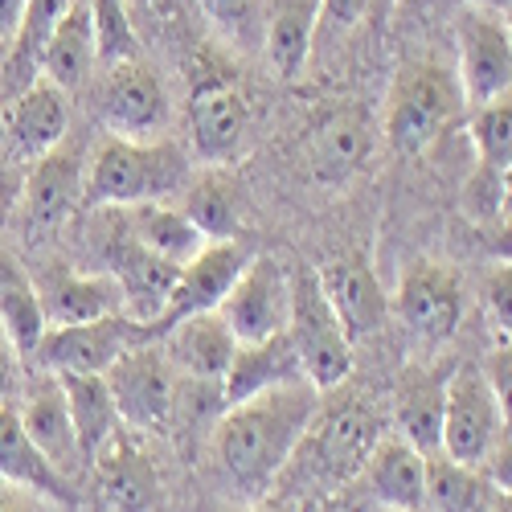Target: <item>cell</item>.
<instances>
[{
  "label": "cell",
  "instance_id": "obj_1",
  "mask_svg": "<svg viewBox=\"0 0 512 512\" xmlns=\"http://www.w3.org/2000/svg\"><path fill=\"white\" fill-rule=\"evenodd\" d=\"M320 390L308 377L230 402L209 431V476L234 504H259L271 496L287 463L300 451L308 426L320 414Z\"/></svg>",
  "mask_w": 512,
  "mask_h": 512
},
{
  "label": "cell",
  "instance_id": "obj_2",
  "mask_svg": "<svg viewBox=\"0 0 512 512\" xmlns=\"http://www.w3.org/2000/svg\"><path fill=\"white\" fill-rule=\"evenodd\" d=\"M193 177L189 156L173 140H103L87 160V193L95 209H132L148 201H173Z\"/></svg>",
  "mask_w": 512,
  "mask_h": 512
},
{
  "label": "cell",
  "instance_id": "obj_3",
  "mask_svg": "<svg viewBox=\"0 0 512 512\" xmlns=\"http://www.w3.org/2000/svg\"><path fill=\"white\" fill-rule=\"evenodd\" d=\"M463 115H467V95L451 66L435 58H406L398 66L386 107V140L398 156L426 152Z\"/></svg>",
  "mask_w": 512,
  "mask_h": 512
},
{
  "label": "cell",
  "instance_id": "obj_4",
  "mask_svg": "<svg viewBox=\"0 0 512 512\" xmlns=\"http://www.w3.org/2000/svg\"><path fill=\"white\" fill-rule=\"evenodd\" d=\"M287 336L304 377L320 394L340 390L353 373V336L336 320L316 271H291V324Z\"/></svg>",
  "mask_w": 512,
  "mask_h": 512
},
{
  "label": "cell",
  "instance_id": "obj_5",
  "mask_svg": "<svg viewBox=\"0 0 512 512\" xmlns=\"http://www.w3.org/2000/svg\"><path fill=\"white\" fill-rule=\"evenodd\" d=\"M103 377L111 386V398L119 406L123 426L144 431V435H160L173 426L177 369L168 361L160 340H140V345H132Z\"/></svg>",
  "mask_w": 512,
  "mask_h": 512
},
{
  "label": "cell",
  "instance_id": "obj_6",
  "mask_svg": "<svg viewBox=\"0 0 512 512\" xmlns=\"http://www.w3.org/2000/svg\"><path fill=\"white\" fill-rule=\"evenodd\" d=\"M87 193V160H82L78 144H58L54 152H46L41 160H33L29 177L21 181V197H17V222L25 230L29 242L54 238Z\"/></svg>",
  "mask_w": 512,
  "mask_h": 512
},
{
  "label": "cell",
  "instance_id": "obj_7",
  "mask_svg": "<svg viewBox=\"0 0 512 512\" xmlns=\"http://www.w3.org/2000/svg\"><path fill=\"white\" fill-rule=\"evenodd\" d=\"M508 435L496 394L484 381L480 365H459L447 377V406H443V455L484 467L488 455Z\"/></svg>",
  "mask_w": 512,
  "mask_h": 512
},
{
  "label": "cell",
  "instance_id": "obj_8",
  "mask_svg": "<svg viewBox=\"0 0 512 512\" xmlns=\"http://www.w3.org/2000/svg\"><path fill=\"white\" fill-rule=\"evenodd\" d=\"M95 107H99L103 127L119 140H160L168 127V115H173L160 74L144 58L103 66Z\"/></svg>",
  "mask_w": 512,
  "mask_h": 512
},
{
  "label": "cell",
  "instance_id": "obj_9",
  "mask_svg": "<svg viewBox=\"0 0 512 512\" xmlns=\"http://www.w3.org/2000/svg\"><path fill=\"white\" fill-rule=\"evenodd\" d=\"M218 316L230 324V332L238 336V345H259L279 332H287L291 324V271L259 254L242 267V275L234 279V287L226 291V300L218 304Z\"/></svg>",
  "mask_w": 512,
  "mask_h": 512
},
{
  "label": "cell",
  "instance_id": "obj_10",
  "mask_svg": "<svg viewBox=\"0 0 512 512\" xmlns=\"http://www.w3.org/2000/svg\"><path fill=\"white\" fill-rule=\"evenodd\" d=\"M455 62L467 107L512 95V33L508 21L480 9H459L455 17Z\"/></svg>",
  "mask_w": 512,
  "mask_h": 512
},
{
  "label": "cell",
  "instance_id": "obj_11",
  "mask_svg": "<svg viewBox=\"0 0 512 512\" xmlns=\"http://www.w3.org/2000/svg\"><path fill=\"white\" fill-rule=\"evenodd\" d=\"M144 340V324H136L132 316H107V320H91V324H62L50 328L41 349L33 357L37 369H46L54 377L66 373H107L127 349Z\"/></svg>",
  "mask_w": 512,
  "mask_h": 512
},
{
  "label": "cell",
  "instance_id": "obj_12",
  "mask_svg": "<svg viewBox=\"0 0 512 512\" xmlns=\"http://www.w3.org/2000/svg\"><path fill=\"white\" fill-rule=\"evenodd\" d=\"M250 263V254L242 242H209L193 263H185L177 271V283H173V295L160 312L156 324L144 328V340H160L173 324L189 320V316H201V312H218V304L226 300V291L234 287V279L242 275V267Z\"/></svg>",
  "mask_w": 512,
  "mask_h": 512
},
{
  "label": "cell",
  "instance_id": "obj_13",
  "mask_svg": "<svg viewBox=\"0 0 512 512\" xmlns=\"http://www.w3.org/2000/svg\"><path fill=\"white\" fill-rule=\"evenodd\" d=\"M394 312L418 340L439 345V340H447L463 320V283L451 267L418 259L398 279Z\"/></svg>",
  "mask_w": 512,
  "mask_h": 512
},
{
  "label": "cell",
  "instance_id": "obj_14",
  "mask_svg": "<svg viewBox=\"0 0 512 512\" xmlns=\"http://www.w3.org/2000/svg\"><path fill=\"white\" fill-rule=\"evenodd\" d=\"M189 136L205 164H230L242 156L250 136V107L238 82L226 74H205L189 95Z\"/></svg>",
  "mask_w": 512,
  "mask_h": 512
},
{
  "label": "cell",
  "instance_id": "obj_15",
  "mask_svg": "<svg viewBox=\"0 0 512 512\" xmlns=\"http://www.w3.org/2000/svg\"><path fill=\"white\" fill-rule=\"evenodd\" d=\"M373 148H377V127L369 111L353 103L332 107L312 123V132L304 140L308 173L316 185H345L373 160Z\"/></svg>",
  "mask_w": 512,
  "mask_h": 512
},
{
  "label": "cell",
  "instance_id": "obj_16",
  "mask_svg": "<svg viewBox=\"0 0 512 512\" xmlns=\"http://www.w3.org/2000/svg\"><path fill=\"white\" fill-rule=\"evenodd\" d=\"M316 275H320V287L328 295L336 320L345 324V332L353 340L373 336L381 324L390 320L394 304H390V295H386V287H381V279H377V271H373V263L365 259V254H357V250L336 254V259L324 263V271H316Z\"/></svg>",
  "mask_w": 512,
  "mask_h": 512
},
{
  "label": "cell",
  "instance_id": "obj_17",
  "mask_svg": "<svg viewBox=\"0 0 512 512\" xmlns=\"http://www.w3.org/2000/svg\"><path fill=\"white\" fill-rule=\"evenodd\" d=\"M103 259H107V271L115 275L119 291H123V316H132L136 324H156L168 295H173V283H177V271L173 263L156 259L152 250H144L127 230H119L107 246H103Z\"/></svg>",
  "mask_w": 512,
  "mask_h": 512
},
{
  "label": "cell",
  "instance_id": "obj_18",
  "mask_svg": "<svg viewBox=\"0 0 512 512\" xmlns=\"http://www.w3.org/2000/svg\"><path fill=\"white\" fill-rule=\"evenodd\" d=\"M70 132V95L50 78H37L17 99L5 103V148L17 160H41Z\"/></svg>",
  "mask_w": 512,
  "mask_h": 512
},
{
  "label": "cell",
  "instance_id": "obj_19",
  "mask_svg": "<svg viewBox=\"0 0 512 512\" xmlns=\"http://www.w3.org/2000/svg\"><path fill=\"white\" fill-rule=\"evenodd\" d=\"M17 410H21L29 439L41 447V455H46L66 480H74L87 463H82V451H78V439H74V422H70V410H66L62 381L46 369H37V377L25 390V402Z\"/></svg>",
  "mask_w": 512,
  "mask_h": 512
},
{
  "label": "cell",
  "instance_id": "obj_20",
  "mask_svg": "<svg viewBox=\"0 0 512 512\" xmlns=\"http://www.w3.org/2000/svg\"><path fill=\"white\" fill-rule=\"evenodd\" d=\"M308 439L316 447V463L324 480H349L353 472L365 467V455L373 451V443L381 439L377 418L369 410V402H340L328 410V418L308 426Z\"/></svg>",
  "mask_w": 512,
  "mask_h": 512
},
{
  "label": "cell",
  "instance_id": "obj_21",
  "mask_svg": "<svg viewBox=\"0 0 512 512\" xmlns=\"http://www.w3.org/2000/svg\"><path fill=\"white\" fill-rule=\"evenodd\" d=\"M160 345L177 373L205 381V386H222V377L238 353V336L230 332V324L218 312H201V316H189L168 328L160 336Z\"/></svg>",
  "mask_w": 512,
  "mask_h": 512
},
{
  "label": "cell",
  "instance_id": "obj_22",
  "mask_svg": "<svg viewBox=\"0 0 512 512\" xmlns=\"http://www.w3.org/2000/svg\"><path fill=\"white\" fill-rule=\"evenodd\" d=\"M37 291L50 328L123 316V291L111 271H54L37 283Z\"/></svg>",
  "mask_w": 512,
  "mask_h": 512
},
{
  "label": "cell",
  "instance_id": "obj_23",
  "mask_svg": "<svg viewBox=\"0 0 512 512\" xmlns=\"http://www.w3.org/2000/svg\"><path fill=\"white\" fill-rule=\"evenodd\" d=\"M361 472L381 508H394V512L426 508V455L402 435H381L365 455Z\"/></svg>",
  "mask_w": 512,
  "mask_h": 512
},
{
  "label": "cell",
  "instance_id": "obj_24",
  "mask_svg": "<svg viewBox=\"0 0 512 512\" xmlns=\"http://www.w3.org/2000/svg\"><path fill=\"white\" fill-rule=\"evenodd\" d=\"M0 480L50 500H74V480H66L29 439L17 402H0Z\"/></svg>",
  "mask_w": 512,
  "mask_h": 512
},
{
  "label": "cell",
  "instance_id": "obj_25",
  "mask_svg": "<svg viewBox=\"0 0 512 512\" xmlns=\"http://www.w3.org/2000/svg\"><path fill=\"white\" fill-rule=\"evenodd\" d=\"M91 467H95V484L103 492V504L111 512H148L152 508L156 488H160L156 467L127 431H119L99 451V459Z\"/></svg>",
  "mask_w": 512,
  "mask_h": 512
},
{
  "label": "cell",
  "instance_id": "obj_26",
  "mask_svg": "<svg viewBox=\"0 0 512 512\" xmlns=\"http://www.w3.org/2000/svg\"><path fill=\"white\" fill-rule=\"evenodd\" d=\"M95 70H99V41H95V21H91V0H74L46 41L41 78H50L54 87L70 95L87 87Z\"/></svg>",
  "mask_w": 512,
  "mask_h": 512
},
{
  "label": "cell",
  "instance_id": "obj_27",
  "mask_svg": "<svg viewBox=\"0 0 512 512\" xmlns=\"http://www.w3.org/2000/svg\"><path fill=\"white\" fill-rule=\"evenodd\" d=\"M447 377L443 369H406L394 390L398 435L414 443L422 455L443 447V406H447Z\"/></svg>",
  "mask_w": 512,
  "mask_h": 512
},
{
  "label": "cell",
  "instance_id": "obj_28",
  "mask_svg": "<svg viewBox=\"0 0 512 512\" xmlns=\"http://www.w3.org/2000/svg\"><path fill=\"white\" fill-rule=\"evenodd\" d=\"M119 218L127 226L144 250H152L156 259L185 267L193 263L197 254L209 246V238L189 222V213L173 201H148V205H132V209H119Z\"/></svg>",
  "mask_w": 512,
  "mask_h": 512
},
{
  "label": "cell",
  "instance_id": "obj_29",
  "mask_svg": "<svg viewBox=\"0 0 512 512\" xmlns=\"http://www.w3.org/2000/svg\"><path fill=\"white\" fill-rule=\"evenodd\" d=\"M74 0H29L21 29L13 33L5 58H0V103L17 99L25 87L41 78V54H46V41L58 29V21L66 17V9Z\"/></svg>",
  "mask_w": 512,
  "mask_h": 512
},
{
  "label": "cell",
  "instance_id": "obj_30",
  "mask_svg": "<svg viewBox=\"0 0 512 512\" xmlns=\"http://www.w3.org/2000/svg\"><path fill=\"white\" fill-rule=\"evenodd\" d=\"M58 381L66 390V410H70V422H74V439H78L82 463L91 467L99 459V451L123 431L119 406L111 398L107 377H99V373H66Z\"/></svg>",
  "mask_w": 512,
  "mask_h": 512
},
{
  "label": "cell",
  "instance_id": "obj_31",
  "mask_svg": "<svg viewBox=\"0 0 512 512\" xmlns=\"http://www.w3.org/2000/svg\"><path fill=\"white\" fill-rule=\"evenodd\" d=\"M304 377L300 369V357H295V345L291 336L279 332L271 340H259V345H238L226 377H222V402H242V398H254L263 390H275V386H287V381Z\"/></svg>",
  "mask_w": 512,
  "mask_h": 512
},
{
  "label": "cell",
  "instance_id": "obj_32",
  "mask_svg": "<svg viewBox=\"0 0 512 512\" xmlns=\"http://www.w3.org/2000/svg\"><path fill=\"white\" fill-rule=\"evenodd\" d=\"M0 328L13 340V349L21 357V365L33 369V357L46 340L50 324H46V308H41V291L37 283L25 275V267L13 254H0Z\"/></svg>",
  "mask_w": 512,
  "mask_h": 512
},
{
  "label": "cell",
  "instance_id": "obj_33",
  "mask_svg": "<svg viewBox=\"0 0 512 512\" xmlns=\"http://www.w3.org/2000/svg\"><path fill=\"white\" fill-rule=\"evenodd\" d=\"M467 136H472V148H476L480 189H484V197H496V205H500V177L512 164V95L476 103L467 111Z\"/></svg>",
  "mask_w": 512,
  "mask_h": 512
},
{
  "label": "cell",
  "instance_id": "obj_34",
  "mask_svg": "<svg viewBox=\"0 0 512 512\" xmlns=\"http://www.w3.org/2000/svg\"><path fill=\"white\" fill-rule=\"evenodd\" d=\"M320 33V0H279L267 29V62L279 78H300Z\"/></svg>",
  "mask_w": 512,
  "mask_h": 512
},
{
  "label": "cell",
  "instance_id": "obj_35",
  "mask_svg": "<svg viewBox=\"0 0 512 512\" xmlns=\"http://www.w3.org/2000/svg\"><path fill=\"white\" fill-rule=\"evenodd\" d=\"M496 488L484 467L459 463L443 451L426 455V508L431 512H488Z\"/></svg>",
  "mask_w": 512,
  "mask_h": 512
},
{
  "label": "cell",
  "instance_id": "obj_36",
  "mask_svg": "<svg viewBox=\"0 0 512 512\" xmlns=\"http://www.w3.org/2000/svg\"><path fill=\"white\" fill-rule=\"evenodd\" d=\"M177 205L189 213V222L209 238V242H230L238 222H242V197L234 189V181L205 173V177H189L185 193L177 197Z\"/></svg>",
  "mask_w": 512,
  "mask_h": 512
},
{
  "label": "cell",
  "instance_id": "obj_37",
  "mask_svg": "<svg viewBox=\"0 0 512 512\" xmlns=\"http://www.w3.org/2000/svg\"><path fill=\"white\" fill-rule=\"evenodd\" d=\"M91 21L99 41V66H119L140 58V37L127 13V0H91Z\"/></svg>",
  "mask_w": 512,
  "mask_h": 512
},
{
  "label": "cell",
  "instance_id": "obj_38",
  "mask_svg": "<svg viewBox=\"0 0 512 512\" xmlns=\"http://www.w3.org/2000/svg\"><path fill=\"white\" fill-rule=\"evenodd\" d=\"M480 291H484V308H488V316L496 320V328H500L504 336H512V263L500 259L496 267H488Z\"/></svg>",
  "mask_w": 512,
  "mask_h": 512
},
{
  "label": "cell",
  "instance_id": "obj_39",
  "mask_svg": "<svg viewBox=\"0 0 512 512\" xmlns=\"http://www.w3.org/2000/svg\"><path fill=\"white\" fill-rule=\"evenodd\" d=\"M484 381L492 386V394H496V406H500V414H504V426L512 431V336H504L500 345L484 357Z\"/></svg>",
  "mask_w": 512,
  "mask_h": 512
},
{
  "label": "cell",
  "instance_id": "obj_40",
  "mask_svg": "<svg viewBox=\"0 0 512 512\" xmlns=\"http://www.w3.org/2000/svg\"><path fill=\"white\" fill-rule=\"evenodd\" d=\"M197 9L205 13L209 25H218L226 33H242L250 25L254 13V0H197Z\"/></svg>",
  "mask_w": 512,
  "mask_h": 512
},
{
  "label": "cell",
  "instance_id": "obj_41",
  "mask_svg": "<svg viewBox=\"0 0 512 512\" xmlns=\"http://www.w3.org/2000/svg\"><path fill=\"white\" fill-rule=\"evenodd\" d=\"M369 13V0H320V33H349Z\"/></svg>",
  "mask_w": 512,
  "mask_h": 512
},
{
  "label": "cell",
  "instance_id": "obj_42",
  "mask_svg": "<svg viewBox=\"0 0 512 512\" xmlns=\"http://www.w3.org/2000/svg\"><path fill=\"white\" fill-rule=\"evenodd\" d=\"M484 472H488V480H492V488H496V492L512 496V431H508V435L500 439V447L488 455Z\"/></svg>",
  "mask_w": 512,
  "mask_h": 512
},
{
  "label": "cell",
  "instance_id": "obj_43",
  "mask_svg": "<svg viewBox=\"0 0 512 512\" xmlns=\"http://www.w3.org/2000/svg\"><path fill=\"white\" fill-rule=\"evenodd\" d=\"M0 512H46L37 500V492H25L17 484H5L0 480Z\"/></svg>",
  "mask_w": 512,
  "mask_h": 512
},
{
  "label": "cell",
  "instance_id": "obj_44",
  "mask_svg": "<svg viewBox=\"0 0 512 512\" xmlns=\"http://www.w3.org/2000/svg\"><path fill=\"white\" fill-rule=\"evenodd\" d=\"M17 197H21V181L9 164H0V230H5L9 222V213L17 209Z\"/></svg>",
  "mask_w": 512,
  "mask_h": 512
},
{
  "label": "cell",
  "instance_id": "obj_45",
  "mask_svg": "<svg viewBox=\"0 0 512 512\" xmlns=\"http://www.w3.org/2000/svg\"><path fill=\"white\" fill-rule=\"evenodd\" d=\"M25 5H29V0H0V46H5V50H9V41H13V33L21 29Z\"/></svg>",
  "mask_w": 512,
  "mask_h": 512
},
{
  "label": "cell",
  "instance_id": "obj_46",
  "mask_svg": "<svg viewBox=\"0 0 512 512\" xmlns=\"http://www.w3.org/2000/svg\"><path fill=\"white\" fill-rule=\"evenodd\" d=\"M459 9H480V13H496V17H508V5L512 0H455Z\"/></svg>",
  "mask_w": 512,
  "mask_h": 512
},
{
  "label": "cell",
  "instance_id": "obj_47",
  "mask_svg": "<svg viewBox=\"0 0 512 512\" xmlns=\"http://www.w3.org/2000/svg\"><path fill=\"white\" fill-rule=\"evenodd\" d=\"M500 209L512 218V164L504 168V177H500Z\"/></svg>",
  "mask_w": 512,
  "mask_h": 512
},
{
  "label": "cell",
  "instance_id": "obj_48",
  "mask_svg": "<svg viewBox=\"0 0 512 512\" xmlns=\"http://www.w3.org/2000/svg\"><path fill=\"white\" fill-rule=\"evenodd\" d=\"M496 254L512 263V218H508V226H504V230H500V238H496Z\"/></svg>",
  "mask_w": 512,
  "mask_h": 512
},
{
  "label": "cell",
  "instance_id": "obj_49",
  "mask_svg": "<svg viewBox=\"0 0 512 512\" xmlns=\"http://www.w3.org/2000/svg\"><path fill=\"white\" fill-rule=\"evenodd\" d=\"M488 512H512V496L496 492V496H492V504H488Z\"/></svg>",
  "mask_w": 512,
  "mask_h": 512
},
{
  "label": "cell",
  "instance_id": "obj_50",
  "mask_svg": "<svg viewBox=\"0 0 512 512\" xmlns=\"http://www.w3.org/2000/svg\"><path fill=\"white\" fill-rule=\"evenodd\" d=\"M0 152H5V103H0Z\"/></svg>",
  "mask_w": 512,
  "mask_h": 512
},
{
  "label": "cell",
  "instance_id": "obj_51",
  "mask_svg": "<svg viewBox=\"0 0 512 512\" xmlns=\"http://www.w3.org/2000/svg\"><path fill=\"white\" fill-rule=\"evenodd\" d=\"M504 21H508V33H512V5H508V17Z\"/></svg>",
  "mask_w": 512,
  "mask_h": 512
},
{
  "label": "cell",
  "instance_id": "obj_52",
  "mask_svg": "<svg viewBox=\"0 0 512 512\" xmlns=\"http://www.w3.org/2000/svg\"><path fill=\"white\" fill-rule=\"evenodd\" d=\"M0 402H9V398H0Z\"/></svg>",
  "mask_w": 512,
  "mask_h": 512
},
{
  "label": "cell",
  "instance_id": "obj_53",
  "mask_svg": "<svg viewBox=\"0 0 512 512\" xmlns=\"http://www.w3.org/2000/svg\"><path fill=\"white\" fill-rule=\"evenodd\" d=\"M386 512H394V508H386Z\"/></svg>",
  "mask_w": 512,
  "mask_h": 512
}]
</instances>
